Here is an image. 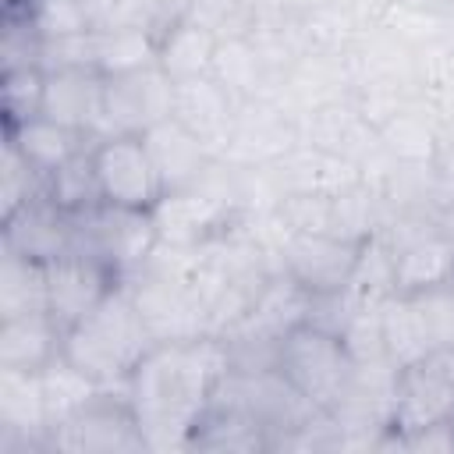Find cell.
I'll use <instances>...</instances> for the list:
<instances>
[{
	"label": "cell",
	"mask_w": 454,
	"mask_h": 454,
	"mask_svg": "<svg viewBox=\"0 0 454 454\" xmlns=\"http://www.w3.org/2000/svg\"><path fill=\"white\" fill-rule=\"evenodd\" d=\"M4 138L43 177H50L57 167H64L71 156H78L82 149H89L96 142V138H89V135H82V131H74V128H67L60 121H50V117H35V121H28V124H21L14 131H4Z\"/></svg>",
	"instance_id": "cell-22"
},
{
	"label": "cell",
	"mask_w": 454,
	"mask_h": 454,
	"mask_svg": "<svg viewBox=\"0 0 454 454\" xmlns=\"http://www.w3.org/2000/svg\"><path fill=\"white\" fill-rule=\"evenodd\" d=\"M316 411H333L351 380H355V355L348 351L344 337L312 323H298L277 348V365H273Z\"/></svg>",
	"instance_id": "cell-3"
},
{
	"label": "cell",
	"mask_w": 454,
	"mask_h": 454,
	"mask_svg": "<svg viewBox=\"0 0 454 454\" xmlns=\"http://www.w3.org/2000/svg\"><path fill=\"white\" fill-rule=\"evenodd\" d=\"M227 372L231 348L216 333L153 344L124 383L145 447L184 450Z\"/></svg>",
	"instance_id": "cell-1"
},
{
	"label": "cell",
	"mask_w": 454,
	"mask_h": 454,
	"mask_svg": "<svg viewBox=\"0 0 454 454\" xmlns=\"http://www.w3.org/2000/svg\"><path fill=\"white\" fill-rule=\"evenodd\" d=\"M46 195V177L4 138V163H0V199H4V216L18 213L25 202Z\"/></svg>",
	"instance_id": "cell-31"
},
{
	"label": "cell",
	"mask_w": 454,
	"mask_h": 454,
	"mask_svg": "<svg viewBox=\"0 0 454 454\" xmlns=\"http://www.w3.org/2000/svg\"><path fill=\"white\" fill-rule=\"evenodd\" d=\"M298 128H301V142L333 153L340 160H351L358 167H365L383 149L376 124L355 103H340V99L319 103L305 110V121H298Z\"/></svg>",
	"instance_id": "cell-15"
},
{
	"label": "cell",
	"mask_w": 454,
	"mask_h": 454,
	"mask_svg": "<svg viewBox=\"0 0 454 454\" xmlns=\"http://www.w3.org/2000/svg\"><path fill=\"white\" fill-rule=\"evenodd\" d=\"M426 309V319L433 326V337H436V348H447L454 344V280L426 291V294H415Z\"/></svg>",
	"instance_id": "cell-32"
},
{
	"label": "cell",
	"mask_w": 454,
	"mask_h": 454,
	"mask_svg": "<svg viewBox=\"0 0 454 454\" xmlns=\"http://www.w3.org/2000/svg\"><path fill=\"white\" fill-rule=\"evenodd\" d=\"M39 390H43V411H46V440L57 426H64L96 390L99 383L89 380L82 369H74L64 355L57 362H50L43 372H39Z\"/></svg>",
	"instance_id": "cell-26"
},
{
	"label": "cell",
	"mask_w": 454,
	"mask_h": 454,
	"mask_svg": "<svg viewBox=\"0 0 454 454\" xmlns=\"http://www.w3.org/2000/svg\"><path fill=\"white\" fill-rule=\"evenodd\" d=\"M43 99H46V71L39 64L4 67V78H0L4 131H14V128L43 117Z\"/></svg>",
	"instance_id": "cell-28"
},
{
	"label": "cell",
	"mask_w": 454,
	"mask_h": 454,
	"mask_svg": "<svg viewBox=\"0 0 454 454\" xmlns=\"http://www.w3.org/2000/svg\"><path fill=\"white\" fill-rule=\"evenodd\" d=\"M117 284H121V277L103 259L71 248L67 255L46 262V312L60 323V330H71Z\"/></svg>",
	"instance_id": "cell-12"
},
{
	"label": "cell",
	"mask_w": 454,
	"mask_h": 454,
	"mask_svg": "<svg viewBox=\"0 0 454 454\" xmlns=\"http://www.w3.org/2000/svg\"><path fill=\"white\" fill-rule=\"evenodd\" d=\"M46 195L64 209V213H85L92 206H99V184H96V170H92V145L82 149L78 156H71L64 167H57L46 177Z\"/></svg>",
	"instance_id": "cell-29"
},
{
	"label": "cell",
	"mask_w": 454,
	"mask_h": 454,
	"mask_svg": "<svg viewBox=\"0 0 454 454\" xmlns=\"http://www.w3.org/2000/svg\"><path fill=\"white\" fill-rule=\"evenodd\" d=\"M106 135H145L174 114V78L160 67H138L103 78Z\"/></svg>",
	"instance_id": "cell-9"
},
{
	"label": "cell",
	"mask_w": 454,
	"mask_h": 454,
	"mask_svg": "<svg viewBox=\"0 0 454 454\" xmlns=\"http://www.w3.org/2000/svg\"><path fill=\"white\" fill-rule=\"evenodd\" d=\"M447 426H450V436H454V408H450V415H447Z\"/></svg>",
	"instance_id": "cell-34"
},
{
	"label": "cell",
	"mask_w": 454,
	"mask_h": 454,
	"mask_svg": "<svg viewBox=\"0 0 454 454\" xmlns=\"http://www.w3.org/2000/svg\"><path fill=\"white\" fill-rule=\"evenodd\" d=\"M301 142V128L298 121H291L277 103L262 99H245L231 138L220 153V163H234L241 170H266L277 160H284L294 145Z\"/></svg>",
	"instance_id": "cell-10"
},
{
	"label": "cell",
	"mask_w": 454,
	"mask_h": 454,
	"mask_svg": "<svg viewBox=\"0 0 454 454\" xmlns=\"http://www.w3.org/2000/svg\"><path fill=\"white\" fill-rule=\"evenodd\" d=\"M216 46H220V32L209 28L206 21L181 14L174 21H167L160 28V46H156V64L174 78H202L213 74V60H216Z\"/></svg>",
	"instance_id": "cell-20"
},
{
	"label": "cell",
	"mask_w": 454,
	"mask_h": 454,
	"mask_svg": "<svg viewBox=\"0 0 454 454\" xmlns=\"http://www.w3.org/2000/svg\"><path fill=\"white\" fill-rule=\"evenodd\" d=\"M142 138H145L149 156L156 163V174L163 181V195L206 181L209 170L216 167V153L199 135H192L181 121H174V117L153 124Z\"/></svg>",
	"instance_id": "cell-18"
},
{
	"label": "cell",
	"mask_w": 454,
	"mask_h": 454,
	"mask_svg": "<svg viewBox=\"0 0 454 454\" xmlns=\"http://www.w3.org/2000/svg\"><path fill=\"white\" fill-rule=\"evenodd\" d=\"M14 7L32 21V28L39 32L43 43H50V39H71V35L92 32L82 0H21V4H14Z\"/></svg>",
	"instance_id": "cell-30"
},
{
	"label": "cell",
	"mask_w": 454,
	"mask_h": 454,
	"mask_svg": "<svg viewBox=\"0 0 454 454\" xmlns=\"http://www.w3.org/2000/svg\"><path fill=\"white\" fill-rule=\"evenodd\" d=\"M156 245L160 238L153 227V213L121 209L106 202L74 213V248L103 259L121 280L135 277L149 262Z\"/></svg>",
	"instance_id": "cell-6"
},
{
	"label": "cell",
	"mask_w": 454,
	"mask_h": 454,
	"mask_svg": "<svg viewBox=\"0 0 454 454\" xmlns=\"http://www.w3.org/2000/svg\"><path fill=\"white\" fill-rule=\"evenodd\" d=\"M380 323H383V351H387L390 365L404 369V365H415L436 351L433 326H429L426 309L415 294H394L380 309Z\"/></svg>",
	"instance_id": "cell-21"
},
{
	"label": "cell",
	"mask_w": 454,
	"mask_h": 454,
	"mask_svg": "<svg viewBox=\"0 0 454 454\" xmlns=\"http://www.w3.org/2000/svg\"><path fill=\"white\" fill-rule=\"evenodd\" d=\"M46 312V266L21 259L14 252H4L0 270V319Z\"/></svg>",
	"instance_id": "cell-27"
},
{
	"label": "cell",
	"mask_w": 454,
	"mask_h": 454,
	"mask_svg": "<svg viewBox=\"0 0 454 454\" xmlns=\"http://www.w3.org/2000/svg\"><path fill=\"white\" fill-rule=\"evenodd\" d=\"M238 110H241V99H234L213 74L174 82V114L170 117L181 121L192 135H199L216 153V160L231 138Z\"/></svg>",
	"instance_id": "cell-17"
},
{
	"label": "cell",
	"mask_w": 454,
	"mask_h": 454,
	"mask_svg": "<svg viewBox=\"0 0 454 454\" xmlns=\"http://www.w3.org/2000/svg\"><path fill=\"white\" fill-rule=\"evenodd\" d=\"M43 117L60 121L89 138H106V110H103V74L92 67L46 71V99Z\"/></svg>",
	"instance_id": "cell-16"
},
{
	"label": "cell",
	"mask_w": 454,
	"mask_h": 454,
	"mask_svg": "<svg viewBox=\"0 0 454 454\" xmlns=\"http://www.w3.org/2000/svg\"><path fill=\"white\" fill-rule=\"evenodd\" d=\"M450 408H454V383L433 365V358L404 365V369H397V380H394L390 426L383 429L380 443L401 447L404 436L447 422Z\"/></svg>",
	"instance_id": "cell-11"
},
{
	"label": "cell",
	"mask_w": 454,
	"mask_h": 454,
	"mask_svg": "<svg viewBox=\"0 0 454 454\" xmlns=\"http://www.w3.org/2000/svg\"><path fill=\"white\" fill-rule=\"evenodd\" d=\"M365 241L340 234H291L280 252V270L291 273L309 294H340Z\"/></svg>",
	"instance_id": "cell-13"
},
{
	"label": "cell",
	"mask_w": 454,
	"mask_h": 454,
	"mask_svg": "<svg viewBox=\"0 0 454 454\" xmlns=\"http://www.w3.org/2000/svg\"><path fill=\"white\" fill-rule=\"evenodd\" d=\"M74 248V216L64 213L50 195L25 202L18 213L4 216V252L32 262H53Z\"/></svg>",
	"instance_id": "cell-14"
},
{
	"label": "cell",
	"mask_w": 454,
	"mask_h": 454,
	"mask_svg": "<svg viewBox=\"0 0 454 454\" xmlns=\"http://www.w3.org/2000/svg\"><path fill=\"white\" fill-rule=\"evenodd\" d=\"M64 355V330L50 312L0 319V369L43 372Z\"/></svg>",
	"instance_id": "cell-19"
},
{
	"label": "cell",
	"mask_w": 454,
	"mask_h": 454,
	"mask_svg": "<svg viewBox=\"0 0 454 454\" xmlns=\"http://www.w3.org/2000/svg\"><path fill=\"white\" fill-rule=\"evenodd\" d=\"M213 78L241 103L245 99H262V85L270 78V57L245 32L220 35L216 60H213Z\"/></svg>",
	"instance_id": "cell-23"
},
{
	"label": "cell",
	"mask_w": 454,
	"mask_h": 454,
	"mask_svg": "<svg viewBox=\"0 0 454 454\" xmlns=\"http://www.w3.org/2000/svg\"><path fill=\"white\" fill-rule=\"evenodd\" d=\"M433 213H436V223H440V231H443V238H447L450 248H454V192H450Z\"/></svg>",
	"instance_id": "cell-33"
},
{
	"label": "cell",
	"mask_w": 454,
	"mask_h": 454,
	"mask_svg": "<svg viewBox=\"0 0 454 454\" xmlns=\"http://www.w3.org/2000/svg\"><path fill=\"white\" fill-rule=\"evenodd\" d=\"M380 238L387 241L394 262L397 294H426L454 280V248L436 223V213L401 209L383 223Z\"/></svg>",
	"instance_id": "cell-4"
},
{
	"label": "cell",
	"mask_w": 454,
	"mask_h": 454,
	"mask_svg": "<svg viewBox=\"0 0 454 454\" xmlns=\"http://www.w3.org/2000/svg\"><path fill=\"white\" fill-rule=\"evenodd\" d=\"M153 344L156 340L124 280L85 319L64 330V358L99 387H124Z\"/></svg>",
	"instance_id": "cell-2"
},
{
	"label": "cell",
	"mask_w": 454,
	"mask_h": 454,
	"mask_svg": "<svg viewBox=\"0 0 454 454\" xmlns=\"http://www.w3.org/2000/svg\"><path fill=\"white\" fill-rule=\"evenodd\" d=\"M92 170L106 206L153 213L163 199V181L142 135H106L92 142Z\"/></svg>",
	"instance_id": "cell-8"
},
{
	"label": "cell",
	"mask_w": 454,
	"mask_h": 454,
	"mask_svg": "<svg viewBox=\"0 0 454 454\" xmlns=\"http://www.w3.org/2000/svg\"><path fill=\"white\" fill-rule=\"evenodd\" d=\"M241 209H245V199L238 192L216 188L213 170H209L206 181L181 188V192H167L153 209V227H156L160 245L199 248L234 231L241 220Z\"/></svg>",
	"instance_id": "cell-5"
},
{
	"label": "cell",
	"mask_w": 454,
	"mask_h": 454,
	"mask_svg": "<svg viewBox=\"0 0 454 454\" xmlns=\"http://www.w3.org/2000/svg\"><path fill=\"white\" fill-rule=\"evenodd\" d=\"M50 450L67 454H114L149 450L124 387H99L64 426L50 433Z\"/></svg>",
	"instance_id": "cell-7"
},
{
	"label": "cell",
	"mask_w": 454,
	"mask_h": 454,
	"mask_svg": "<svg viewBox=\"0 0 454 454\" xmlns=\"http://www.w3.org/2000/svg\"><path fill=\"white\" fill-rule=\"evenodd\" d=\"M376 131H380V145H383L387 156H394L401 163H429V167H436L440 149H443L440 131L426 114L411 110L408 103H401Z\"/></svg>",
	"instance_id": "cell-24"
},
{
	"label": "cell",
	"mask_w": 454,
	"mask_h": 454,
	"mask_svg": "<svg viewBox=\"0 0 454 454\" xmlns=\"http://www.w3.org/2000/svg\"><path fill=\"white\" fill-rule=\"evenodd\" d=\"M160 28H106L92 32V60L103 78L156 64Z\"/></svg>",
	"instance_id": "cell-25"
}]
</instances>
